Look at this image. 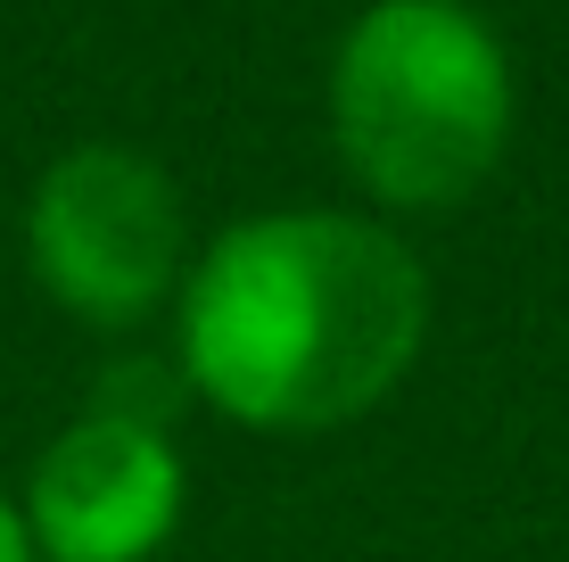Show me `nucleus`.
Listing matches in <instances>:
<instances>
[{
  "label": "nucleus",
  "instance_id": "obj_4",
  "mask_svg": "<svg viewBox=\"0 0 569 562\" xmlns=\"http://www.w3.org/2000/svg\"><path fill=\"white\" fill-rule=\"evenodd\" d=\"M190 496L173 422H141L116 405H83L26 472L33 562H149L173 538Z\"/></svg>",
  "mask_w": 569,
  "mask_h": 562
},
{
  "label": "nucleus",
  "instance_id": "obj_5",
  "mask_svg": "<svg viewBox=\"0 0 569 562\" xmlns=\"http://www.w3.org/2000/svg\"><path fill=\"white\" fill-rule=\"evenodd\" d=\"M0 562H33V538H26V513H17V496L0 489Z\"/></svg>",
  "mask_w": 569,
  "mask_h": 562
},
{
  "label": "nucleus",
  "instance_id": "obj_3",
  "mask_svg": "<svg viewBox=\"0 0 569 562\" xmlns=\"http://www.w3.org/2000/svg\"><path fill=\"white\" fill-rule=\"evenodd\" d=\"M26 265L91 332L149 323L190 274V224L173 174L124 141H83L50 158L26 199Z\"/></svg>",
  "mask_w": 569,
  "mask_h": 562
},
{
  "label": "nucleus",
  "instance_id": "obj_2",
  "mask_svg": "<svg viewBox=\"0 0 569 562\" xmlns=\"http://www.w3.org/2000/svg\"><path fill=\"white\" fill-rule=\"evenodd\" d=\"M512 116V50L470 0H371L330 50V141L380 207L470 199Z\"/></svg>",
  "mask_w": 569,
  "mask_h": 562
},
{
  "label": "nucleus",
  "instance_id": "obj_1",
  "mask_svg": "<svg viewBox=\"0 0 569 562\" xmlns=\"http://www.w3.org/2000/svg\"><path fill=\"white\" fill-rule=\"evenodd\" d=\"M173 373L248 431H339L421 356L429 274L371 216L272 207L223 224L182 274Z\"/></svg>",
  "mask_w": 569,
  "mask_h": 562
}]
</instances>
